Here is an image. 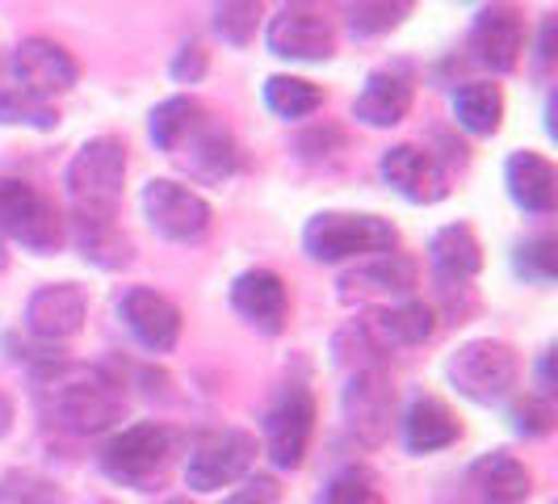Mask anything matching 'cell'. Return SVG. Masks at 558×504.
<instances>
[{
  "label": "cell",
  "mask_w": 558,
  "mask_h": 504,
  "mask_svg": "<svg viewBox=\"0 0 558 504\" xmlns=\"http://www.w3.org/2000/svg\"><path fill=\"white\" fill-rule=\"evenodd\" d=\"M446 374L453 392L466 395L471 404H500L517 387L521 362H517V349L504 340H471L446 362Z\"/></svg>",
  "instance_id": "cell-5"
},
{
  "label": "cell",
  "mask_w": 558,
  "mask_h": 504,
  "mask_svg": "<svg viewBox=\"0 0 558 504\" xmlns=\"http://www.w3.org/2000/svg\"><path fill=\"white\" fill-rule=\"evenodd\" d=\"M143 215H147L151 231L172 244H194L210 231V202L168 177H156L143 185Z\"/></svg>",
  "instance_id": "cell-7"
},
{
  "label": "cell",
  "mask_w": 558,
  "mask_h": 504,
  "mask_svg": "<svg viewBox=\"0 0 558 504\" xmlns=\"http://www.w3.org/2000/svg\"><path fill=\"white\" fill-rule=\"evenodd\" d=\"M512 429L521 433V437H546L550 429H555V408H550V399H542V395H525V399H517L512 404Z\"/></svg>",
  "instance_id": "cell-36"
},
{
  "label": "cell",
  "mask_w": 558,
  "mask_h": 504,
  "mask_svg": "<svg viewBox=\"0 0 558 504\" xmlns=\"http://www.w3.org/2000/svg\"><path fill=\"white\" fill-rule=\"evenodd\" d=\"M416 286V261L403 252H383L369 256L357 269H349L340 278V295L344 299H391V295H408Z\"/></svg>",
  "instance_id": "cell-19"
},
{
  "label": "cell",
  "mask_w": 558,
  "mask_h": 504,
  "mask_svg": "<svg viewBox=\"0 0 558 504\" xmlns=\"http://www.w3.org/2000/svg\"><path fill=\"white\" fill-rule=\"evenodd\" d=\"M517 274L530 281H555L558 278V240L555 236H533L517 249Z\"/></svg>",
  "instance_id": "cell-35"
},
{
  "label": "cell",
  "mask_w": 558,
  "mask_h": 504,
  "mask_svg": "<svg viewBox=\"0 0 558 504\" xmlns=\"http://www.w3.org/2000/svg\"><path fill=\"white\" fill-rule=\"evenodd\" d=\"M84 315H88V299L76 281H51V286H38L26 303V328L38 340L56 345V340H72L84 328Z\"/></svg>",
  "instance_id": "cell-17"
},
{
  "label": "cell",
  "mask_w": 558,
  "mask_h": 504,
  "mask_svg": "<svg viewBox=\"0 0 558 504\" xmlns=\"http://www.w3.org/2000/svg\"><path fill=\"white\" fill-rule=\"evenodd\" d=\"M206 118H210V113H206V106H202L197 97H168V101H160V106L151 110V140H156L160 152H172V147L185 140L197 122H206Z\"/></svg>",
  "instance_id": "cell-29"
},
{
  "label": "cell",
  "mask_w": 558,
  "mask_h": 504,
  "mask_svg": "<svg viewBox=\"0 0 558 504\" xmlns=\"http://www.w3.org/2000/svg\"><path fill=\"white\" fill-rule=\"evenodd\" d=\"M471 488L487 504H525L533 492V476L521 458H512L504 449H492V454H483L471 467Z\"/></svg>",
  "instance_id": "cell-23"
},
{
  "label": "cell",
  "mask_w": 558,
  "mask_h": 504,
  "mask_svg": "<svg viewBox=\"0 0 558 504\" xmlns=\"http://www.w3.org/2000/svg\"><path fill=\"white\" fill-rule=\"evenodd\" d=\"M369 324H374V333L387 349L391 345H424L437 333V315L420 299H408V303H399L391 311H378V315H369Z\"/></svg>",
  "instance_id": "cell-27"
},
{
  "label": "cell",
  "mask_w": 558,
  "mask_h": 504,
  "mask_svg": "<svg viewBox=\"0 0 558 504\" xmlns=\"http://www.w3.org/2000/svg\"><path fill=\"white\" fill-rule=\"evenodd\" d=\"M231 308L240 311L252 328H260L265 336H278L286 328V315H290V290L274 269L256 265V269H244L231 281Z\"/></svg>",
  "instance_id": "cell-18"
},
{
  "label": "cell",
  "mask_w": 558,
  "mask_h": 504,
  "mask_svg": "<svg viewBox=\"0 0 558 504\" xmlns=\"http://www.w3.org/2000/svg\"><path fill=\"white\" fill-rule=\"evenodd\" d=\"M9 72L38 101L72 93L76 81H81V63L72 59V51H63L56 38H43V34H29V38L17 43V51L9 59Z\"/></svg>",
  "instance_id": "cell-11"
},
{
  "label": "cell",
  "mask_w": 558,
  "mask_h": 504,
  "mask_svg": "<svg viewBox=\"0 0 558 504\" xmlns=\"http://www.w3.org/2000/svg\"><path fill=\"white\" fill-rule=\"evenodd\" d=\"M453 122L466 131V135H496L504 122V93L500 84L487 81H466L453 88Z\"/></svg>",
  "instance_id": "cell-25"
},
{
  "label": "cell",
  "mask_w": 558,
  "mask_h": 504,
  "mask_svg": "<svg viewBox=\"0 0 558 504\" xmlns=\"http://www.w3.org/2000/svg\"><path fill=\"white\" fill-rule=\"evenodd\" d=\"M412 9H416V0H349L344 17H349V29L357 38H378V34H391L395 26H403V17Z\"/></svg>",
  "instance_id": "cell-31"
},
{
  "label": "cell",
  "mask_w": 558,
  "mask_h": 504,
  "mask_svg": "<svg viewBox=\"0 0 558 504\" xmlns=\"http://www.w3.org/2000/svg\"><path fill=\"white\" fill-rule=\"evenodd\" d=\"M38 399H43V412L59 429L81 433V437L106 433L110 424L122 420V408H126L122 383L113 374L97 365L59 362V358H47L38 370Z\"/></svg>",
  "instance_id": "cell-1"
},
{
  "label": "cell",
  "mask_w": 558,
  "mask_h": 504,
  "mask_svg": "<svg viewBox=\"0 0 558 504\" xmlns=\"http://www.w3.org/2000/svg\"><path fill=\"white\" fill-rule=\"evenodd\" d=\"M315 504H387V501H383L374 476H365V471H340V476H332L324 483V492H319Z\"/></svg>",
  "instance_id": "cell-34"
},
{
  "label": "cell",
  "mask_w": 558,
  "mask_h": 504,
  "mask_svg": "<svg viewBox=\"0 0 558 504\" xmlns=\"http://www.w3.org/2000/svg\"><path fill=\"white\" fill-rule=\"evenodd\" d=\"M265 43L278 59L294 63H324L336 56V22L319 4H286L265 29Z\"/></svg>",
  "instance_id": "cell-9"
},
{
  "label": "cell",
  "mask_w": 558,
  "mask_h": 504,
  "mask_svg": "<svg viewBox=\"0 0 558 504\" xmlns=\"http://www.w3.org/2000/svg\"><path fill=\"white\" fill-rule=\"evenodd\" d=\"M0 269H4V249H0Z\"/></svg>",
  "instance_id": "cell-43"
},
{
  "label": "cell",
  "mask_w": 558,
  "mask_h": 504,
  "mask_svg": "<svg viewBox=\"0 0 558 504\" xmlns=\"http://www.w3.org/2000/svg\"><path fill=\"white\" fill-rule=\"evenodd\" d=\"M408 110H412V81L399 76V72H387V68L369 72L357 101H353V118L365 127H378V131L399 127L408 118Z\"/></svg>",
  "instance_id": "cell-21"
},
{
  "label": "cell",
  "mask_w": 558,
  "mask_h": 504,
  "mask_svg": "<svg viewBox=\"0 0 558 504\" xmlns=\"http://www.w3.org/2000/svg\"><path fill=\"white\" fill-rule=\"evenodd\" d=\"M126 181V143L118 135H97L72 156L63 185L72 197V215L81 219H118V197Z\"/></svg>",
  "instance_id": "cell-2"
},
{
  "label": "cell",
  "mask_w": 558,
  "mask_h": 504,
  "mask_svg": "<svg viewBox=\"0 0 558 504\" xmlns=\"http://www.w3.org/2000/svg\"><path fill=\"white\" fill-rule=\"evenodd\" d=\"M177 165L185 168L194 181H206V185H223L235 177L240 168V143L231 140V131H223L215 118L197 122L185 140L168 152Z\"/></svg>",
  "instance_id": "cell-16"
},
{
  "label": "cell",
  "mask_w": 558,
  "mask_h": 504,
  "mask_svg": "<svg viewBox=\"0 0 558 504\" xmlns=\"http://www.w3.org/2000/svg\"><path fill=\"white\" fill-rule=\"evenodd\" d=\"M215 9V29L231 47H248L260 26V0H210Z\"/></svg>",
  "instance_id": "cell-33"
},
{
  "label": "cell",
  "mask_w": 558,
  "mask_h": 504,
  "mask_svg": "<svg viewBox=\"0 0 558 504\" xmlns=\"http://www.w3.org/2000/svg\"><path fill=\"white\" fill-rule=\"evenodd\" d=\"M428 261H433L437 281L446 290H453V286H466L483 269V244H478V236L466 224H449L433 236Z\"/></svg>",
  "instance_id": "cell-22"
},
{
  "label": "cell",
  "mask_w": 558,
  "mask_h": 504,
  "mask_svg": "<svg viewBox=\"0 0 558 504\" xmlns=\"http://www.w3.org/2000/svg\"><path fill=\"white\" fill-rule=\"evenodd\" d=\"M202 72H206V51H202V43H185L177 59H172V81L177 84H194L202 81Z\"/></svg>",
  "instance_id": "cell-38"
},
{
  "label": "cell",
  "mask_w": 558,
  "mask_h": 504,
  "mask_svg": "<svg viewBox=\"0 0 558 504\" xmlns=\"http://www.w3.org/2000/svg\"><path fill=\"white\" fill-rule=\"evenodd\" d=\"M525 17L512 0H492L487 9H478L475 26H471V51L478 63H487L492 72H512L525 51Z\"/></svg>",
  "instance_id": "cell-13"
},
{
  "label": "cell",
  "mask_w": 558,
  "mask_h": 504,
  "mask_svg": "<svg viewBox=\"0 0 558 504\" xmlns=\"http://www.w3.org/2000/svg\"><path fill=\"white\" fill-rule=\"evenodd\" d=\"M555 34H558V22L546 17V22H542V38H537V63H542V68L555 63Z\"/></svg>",
  "instance_id": "cell-40"
},
{
  "label": "cell",
  "mask_w": 558,
  "mask_h": 504,
  "mask_svg": "<svg viewBox=\"0 0 558 504\" xmlns=\"http://www.w3.org/2000/svg\"><path fill=\"white\" fill-rule=\"evenodd\" d=\"M172 454H177V433L165 429L160 420H140V424L113 433L110 446L101 449V467L113 483L147 492L165 479Z\"/></svg>",
  "instance_id": "cell-4"
},
{
  "label": "cell",
  "mask_w": 558,
  "mask_h": 504,
  "mask_svg": "<svg viewBox=\"0 0 558 504\" xmlns=\"http://www.w3.org/2000/svg\"><path fill=\"white\" fill-rule=\"evenodd\" d=\"M265 106L286 122H299V118H307L324 106V88L303 81V76H269L265 81Z\"/></svg>",
  "instance_id": "cell-30"
},
{
  "label": "cell",
  "mask_w": 558,
  "mask_h": 504,
  "mask_svg": "<svg viewBox=\"0 0 558 504\" xmlns=\"http://www.w3.org/2000/svg\"><path fill=\"white\" fill-rule=\"evenodd\" d=\"M0 236L29 252H56L63 244V219L56 202L29 181H0Z\"/></svg>",
  "instance_id": "cell-6"
},
{
  "label": "cell",
  "mask_w": 558,
  "mask_h": 504,
  "mask_svg": "<svg viewBox=\"0 0 558 504\" xmlns=\"http://www.w3.org/2000/svg\"><path fill=\"white\" fill-rule=\"evenodd\" d=\"M462 437V424L458 417L449 412L441 399H433V395H424L416 399L412 408H408V417H403V442L412 454H433V449H446L453 446Z\"/></svg>",
  "instance_id": "cell-24"
},
{
  "label": "cell",
  "mask_w": 558,
  "mask_h": 504,
  "mask_svg": "<svg viewBox=\"0 0 558 504\" xmlns=\"http://www.w3.org/2000/svg\"><path fill=\"white\" fill-rule=\"evenodd\" d=\"M504 181H508V194L521 211L530 215H550L558 202V172L546 156L537 152H512L508 168H504Z\"/></svg>",
  "instance_id": "cell-20"
},
{
  "label": "cell",
  "mask_w": 558,
  "mask_h": 504,
  "mask_svg": "<svg viewBox=\"0 0 558 504\" xmlns=\"http://www.w3.org/2000/svg\"><path fill=\"white\" fill-rule=\"evenodd\" d=\"M252 463H256V437L244 429H219V433H206L190 449L185 479L194 492H219L248 476Z\"/></svg>",
  "instance_id": "cell-8"
},
{
  "label": "cell",
  "mask_w": 558,
  "mask_h": 504,
  "mask_svg": "<svg viewBox=\"0 0 558 504\" xmlns=\"http://www.w3.org/2000/svg\"><path fill=\"white\" fill-rule=\"evenodd\" d=\"M311 429H315V399H311L307 387L290 383L281 387V395L274 399V408L265 412V442H269V458L294 471L303 467L311 446Z\"/></svg>",
  "instance_id": "cell-12"
},
{
  "label": "cell",
  "mask_w": 558,
  "mask_h": 504,
  "mask_svg": "<svg viewBox=\"0 0 558 504\" xmlns=\"http://www.w3.org/2000/svg\"><path fill=\"white\" fill-rule=\"evenodd\" d=\"M118 315L147 353H172L181 340V311L151 286H131L118 299Z\"/></svg>",
  "instance_id": "cell-15"
},
{
  "label": "cell",
  "mask_w": 558,
  "mask_h": 504,
  "mask_svg": "<svg viewBox=\"0 0 558 504\" xmlns=\"http://www.w3.org/2000/svg\"><path fill=\"white\" fill-rule=\"evenodd\" d=\"M165 504H190V501H185V496H177V501H165Z\"/></svg>",
  "instance_id": "cell-42"
},
{
  "label": "cell",
  "mask_w": 558,
  "mask_h": 504,
  "mask_svg": "<svg viewBox=\"0 0 558 504\" xmlns=\"http://www.w3.org/2000/svg\"><path fill=\"white\" fill-rule=\"evenodd\" d=\"M0 122H4V127H34V131H56L59 113L51 110L47 101L29 97L26 88L13 81V72H9V68H0Z\"/></svg>",
  "instance_id": "cell-28"
},
{
  "label": "cell",
  "mask_w": 558,
  "mask_h": 504,
  "mask_svg": "<svg viewBox=\"0 0 558 504\" xmlns=\"http://www.w3.org/2000/svg\"><path fill=\"white\" fill-rule=\"evenodd\" d=\"M72 231H76V249L84 252V261H93L101 269L131 265V240L118 227V219H81V215H72Z\"/></svg>",
  "instance_id": "cell-26"
},
{
  "label": "cell",
  "mask_w": 558,
  "mask_h": 504,
  "mask_svg": "<svg viewBox=\"0 0 558 504\" xmlns=\"http://www.w3.org/2000/svg\"><path fill=\"white\" fill-rule=\"evenodd\" d=\"M223 504H278V483L269 476H256L240 492H231Z\"/></svg>",
  "instance_id": "cell-39"
},
{
  "label": "cell",
  "mask_w": 558,
  "mask_h": 504,
  "mask_svg": "<svg viewBox=\"0 0 558 504\" xmlns=\"http://www.w3.org/2000/svg\"><path fill=\"white\" fill-rule=\"evenodd\" d=\"M395 387L387 379V370H353L349 387L340 395V412H344V424L349 433L362 442V446H383L391 437L395 424Z\"/></svg>",
  "instance_id": "cell-10"
},
{
  "label": "cell",
  "mask_w": 558,
  "mask_h": 504,
  "mask_svg": "<svg viewBox=\"0 0 558 504\" xmlns=\"http://www.w3.org/2000/svg\"><path fill=\"white\" fill-rule=\"evenodd\" d=\"M399 231L383 215H357V211H324L303 227V249L311 261H349V256H383L395 252Z\"/></svg>",
  "instance_id": "cell-3"
},
{
  "label": "cell",
  "mask_w": 558,
  "mask_h": 504,
  "mask_svg": "<svg viewBox=\"0 0 558 504\" xmlns=\"http://www.w3.org/2000/svg\"><path fill=\"white\" fill-rule=\"evenodd\" d=\"M328 147H344V135L336 131V127H315V131H307V135H299V156L303 160H324V156H332Z\"/></svg>",
  "instance_id": "cell-37"
},
{
  "label": "cell",
  "mask_w": 558,
  "mask_h": 504,
  "mask_svg": "<svg viewBox=\"0 0 558 504\" xmlns=\"http://www.w3.org/2000/svg\"><path fill=\"white\" fill-rule=\"evenodd\" d=\"M332 349H336V362L349 365V370H378V365H383V353H387V345L378 340L369 320H357V324H349L344 333H336Z\"/></svg>",
  "instance_id": "cell-32"
},
{
  "label": "cell",
  "mask_w": 558,
  "mask_h": 504,
  "mask_svg": "<svg viewBox=\"0 0 558 504\" xmlns=\"http://www.w3.org/2000/svg\"><path fill=\"white\" fill-rule=\"evenodd\" d=\"M378 172H383V181L391 185L395 194L416 202V206H433V202H441L449 194L446 168L437 165V156H428L416 143L387 147L383 160H378Z\"/></svg>",
  "instance_id": "cell-14"
},
{
  "label": "cell",
  "mask_w": 558,
  "mask_h": 504,
  "mask_svg": "<svg viewBox=\"0 0 558 504\" xmlns=\"http://www.w3.org/2000/svg\"><path fill=\"white\" fill-rule=\"evenodd\" d=\"M9 429H13V399L0 392V437H4Z\"/></svg>",
  "instance_id": "cell-41"
}]
</instances>
